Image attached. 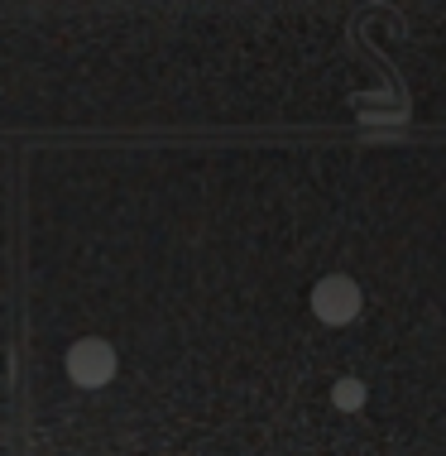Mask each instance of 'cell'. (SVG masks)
I'll list each match as a JSON object with an SVG mask.
<instances>
[{
  "mask_svg": "<svg viewBox=\"0 0 446 456\" xmlns=\"http://www.w3.org/2000/svg\"><path fill=\"white\" fill-rule=\"evenodd\" d=\"M63 365H68V379H72L77 389H101V385H110V379H116V370H120L116 346H110V341H101V337L72 341L68 355H63Z\"/></svg>",
  "mask_w": 446,
  "mask_h": 456,
  "instance_id": "cell-1",
  "label": "cell"
},
{
  "mask_svg": "<svg viewBox=\"0 0 446 456\" xmlns=\"http://www.w3.org/2000/svg\"><path fill=\"white\" fill-rule=\"evenodd\" d=\"M361 283H355L351 274H327L312 289V313H317V322H327V327H345V322H355L361 317Z\"/></svg>",
  "mask_w": 446,
  "mask_h": 456,
  "instance_id": "cell-2",
  "label": "cell"
},
{
  "mask_svg": "<svg viewBox=\"0 0 446 456\" xmlns=\"http://www.w3.org/2000/svg\"><path fill=\"white\" fill-rule=\"evenodd\" d=\"M331 403H337L341 413L365 409V385H361V379H337V385H331Z\"/></svg>",
  "mask_w": 446,
  "mask_h": 456,
  "instance_id": "cell-3",
  "label": "cell"
}]
</instances>
